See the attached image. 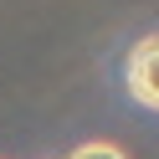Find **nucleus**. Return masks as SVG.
<instances>
[{
    "instance_id": "nucleus-1",
    "label": "nucleus",
    "mask_w": 159,
    "mask_h": 159,
    "mask_svg": "<svg viewBox=\"0 0 159 159\" xmlns=\"http://www.w3.org/2000/svg\"><path fill=\"white\" fill-rule=\"evenodd\" d=\"M123 82H128V93L144 108L159 113V36L134 41V52H128V62H123Z\"/></svg>"
},
{
    "instance_id": "nucleus-2",
    "label": "nucleus",
    "mask_w": 159,
    "mask_h": 159,
    "mask_svg": "<svg viewBox=\"0 0 159 159\" xmlns=\"http://www.w3.org/2000/svg\"><path fill=\"white\" fill-rule=\"evenodd\" d=\"M67 159H123L113 144H82V149H72Z\"/></svg>"
}]
</instances>
